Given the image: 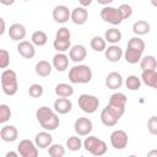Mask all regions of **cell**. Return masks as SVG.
I'll list each match as a JSON object with an SVG mask.
<instances>
[{
    "label": "cell",
    "mask_w": 157,
    "mask_h": 157,
    "mask_svg": "<svg viewBox=\"0 0 157 157\" xmlns=\"http://www.w3.org/2000/svg\"><path fill=\"white\" fill-rule=\"evenodd\" d=\"M36 118H37L39 125L44 130H48V131H53V130L58 129L60 125L58 113L47 105H42L36 110Z\"/></svg>",
    "instance_id": "obj_1"
},
{
    "label": "cell",
    "mask_w": 157,
    "mask_h": 157,
    "mask_svg": "<svg viewBox=\"0 0 157 157\" xmlns=\"http://www.w3.org/2000/svg\"><path fill=\"white\" fill-rule=\"evenodd\" d=\"M92 76L93 74L91 67L85 64L75 65L69 70V80L71 83H88L92 80Z\"/></svg>",
    "instance_id": "obj_2"
},
{
    "label": "cell",
    "mask_w": 157,
    "mask_h": 157,
    "mask_svg": "<svg viewBox=\"0 0 157 157\" xmlns=\"http://www.w3.org/2000/svg\"><path fill=\"white\" fill-rule=\"evenodd\" d=\"M1 90L6 96H15L18 90L17 75L12 69H5L0 76Z\"/></svg>",
    "instance_id": "obj_3"
},
{
    "label": "cell",
    "mask_w": 157,
    "mask_h": 157,
    "mask_svg": "<svg viewBox=\"0 0 157 157\" xmlns=\"http://www.w3.org/2000/svg\"><path fill=\"white\" fill-rule=\"evenodd\" d=\"M83 147L88 153L93 156H103L108 150L107 144L102 139H98L97 136L92 135H87V137L83 141Z\"/></svg>",
    "instance_id": "obj_4"
},
{
    "label": "cell",
    "mask_w": 157,
    "mask_h": 157,
    "mask_svg": "<svg viewBox=\"0 0 157 157\" xmlns=\"http://www.w3.org/2000/svg\"><path fill=\"white\" fill-rule=\"evenodd\" d=\"M77 104H78V107H80V109L82 112H85L87 114H92L98 109L99 99L93 94L82 93L77 98Z\"/></svg>",
    "instance_id": "obj_5"
},
{
    "label": "cell",
    "mask_w": 157,
    "mask_h": 157,
    "mask_svg": "<svg viewBox=\"0 0 157 157\" xmlns=\"http://www.w3.org/2000/svg\"><path fill=\"white\" fill-rule=\"evenodd\" d=\"M101 18L104 21V22H108L113 26H117V25H120L124 18H123V15L119 10V7H113V6H104L102 10H101Z\"/></svg>",
    "instance_id": "obj_6"
},
{
    "label": "cell",
    "mask_w": 157,
    "mask_h": 157,
    "mask_svg": "<svg viewBox=\"0 0 157 157\" xmlns=\"http://www.w3.org/2000/svg\"><path fill=\"white\" fill-rule=\"evenodd\" d=\"M121 117L123 115H120L115 109H113L108 104L101 112V121L104 126H114Z\"/></svg>",
    "instance_id": "obj_7"
},
{
    "label": "cell",
    "mask_w": 157,
    "mask_h": 157,
    "mask_svg": "<svg viewBox=\"0 0 157 157\" xmlns=\"http://www.w3.org/2000/svg\"><path fill=\"white\" fill-rule=\"evenodd\" d=\"M109 140H110V145H112L113 148H115V150H124L128 146L129 136H128L126 131H124L121 129H118V130H114L110 134Z\"/></svg>",
    "instance_id": "obj_8"
},
{
    "label": "cell",
    "mask_w": 157,
    "mask_h": 157,
    "mask_svg": "<svg viewBox=\"0 0 157 157\" xmlns=\"http://www.w3.org/2000/svg\"><path fill=\"white\" fill-rule=\"evenodd\" d=\"M17 151L21 157H37L38 156V146L34 141L28 139H23L17 145Z\"/></svg>",
    "instance_id": "obj_9"
},
{
    "label": "cell",
    "mask_w": 157,
    "mask_h": 157,
    "mask_svg": "<svg viewBox=\"0 0 157 157\" xmlns=\"http://www.w3.org/2000/svg\"><path fill=\"white\" fill-rule=\"evenodd\" d=\"M92 129H93V124H92L91 119L85 118V117H80V118H77L75 120L74 130H75V132L78 136H87V135H90Z\"/></svg>",
    "instance_id": "obj_10"
},
{
    "label": "cell",
    "mask_w": 157,
    "mask_h": 157,
    "mask_svg": "<svg viewBox=\"0 0 157 157\" xmlns=\"http://www.w3.org/2000/svg\"><path fill=\"white\" fill-rule=\"evenodd\" d=\"M126 102H128V98H126V96H125L123 92H114V93L109 97L108 105H110L112 108H114L115 110H118L121 115H124Z\"/></svg>",
    "instance_id": "obj_11"
},
{
    "label": "cell",
    "mask_w": 157,
    "mask_h": 157,
    "mask_svg": "<svg viewBox=\"0 0 157 157\" xmlns=\"http://www.w3.org/2000/svg\"><path fill=\"white\" fill-rule=\"evenodd\" d=\"M52 16L56 23L64 25L69 20H71V11L65 5H56L52 11Z\"/></svg>",
    "instance_id": "obj_12"
},
{
    "label": "cell",
    "mask_w": 157,
    "mask_h": 157,
    "mask_svg": "<svg viewBox=\"0 0 157 157\" xmlns=\"http://www.w3.org/2000/svg\"><path fill=\"white\" fill-rule=\"evenodd\" d=\"M36 45L28 40H21L17 44V53L25 59H32L36 55Z\"/></svg>",
    "instance_id": "obj_13"
},
{
    "label": "cell",
    "mask_w": 157,
    "mask_h": 157,
    "mask_svg": "<svg viewBox=\"0 0 157 157\" xmlns=\"http://www.w3.org/2000/svg\"><path fill=\"white\" fill-rule=\"evenodd\" d=\"M9 37L15 40V42H21L26 38V34H27V31H26V27L22 25V23H12L9 29Z\"/></svg>",
    "instance_id": "obj_14"
},
{
    "label": "cell",
    "mask_w": 157,
    "mask_h": 157,
    "mask_svg": "<svg viewBox=\"0 0 157 157\" xmlns=\"http://www.w3.org/2000/svg\"><path fill=\"white\" fill-rule=\"evenodd\" d=\"M87 56V49L82 44H75L69 50V58L74 63H82Z\"/></svg>",
    "instance_id": "obj_15"
},
{
    "label": "cell",
    "mask_w": 157,
    "mask_h": 157,
    "mask_svg": "<svg viewBox=\"0 0 157 157\" xmlns=\"http://www.w3.org/2000/svg\"><path fill=\"white\" fill-rule=\"evenodd\" d=\"M123 55H124L123 49L117 44H110L104 50V56L110 63H118L123 58Z\"/></svg>",
    "instance_id": "obj_16"
},
{
    "label": "cell",
    "mask_w": 157,
    "mask_h": 157,
    "mask_svg": "<svg viewBox=\"0 0 157 157\" xmlns=\"http://www.w3.org/2000/svg\"><path fill=\"white\" fill-rule=\"evenodd\" d=\"M18 137V130L15 125H4L0 130V139L4 142H13Z\"/></svg>",
    "instance_id": "obj_17"
},
{
    "label": "cell",
    "mask_w": 157,
    "mask_h": 157,
    "mask_svg": "<svg viewBox=\"0 0 157 157\" xmlns=\"http://www.w3.org/2000/svg\"><path fill=\"white\" fill-rule=\"evenodd\" d=\"M88 20V11L83 6H77L71 10V21L75 25H85Z\"/></svg>",
    "instance_id": "obj_18"
},
{
    "label": "cell",
    "mask_w": 157,
    "mask_h": 157,
    "mask_svg": "<svg viewBox=\"0 0 157 157\" xmlns=\"http://www.w3.org/2000/svg\"><path fill=\"white\" fill-rule=\"evenodd\" d=\"M123 83H124V78L121 74H119L118 71H112L105 77V86L109 90H118L123 86Z\"/></svg>",
    "instance_id": "obj_19"
},
{
    "label": "cell",
    "mask_w": 157,
    "mask_h": 157,
    "mask_svg": "<svg viewBox=\"0 0 157 157\" xmlns=\"http://www.w3.org/2000/svg\"><path fill=\"white\" fill-rule=\"evenodd\" d=\"M69 59L70 58L65 53H56L52 60L53 67L59 72H64L69 67Z\"/></svg>",
    "instance_id": "obj_20"
},
{
    "label": "cell",
    "mask_w": 157,
    "mask_h": 157,
    "mask_svg": "<svg viewBox=\"0 0 157 157\" xmlns=\"http://www.w3.org/2000/svg\"><path fill=\"white\" fill-rule=\"evenodd\" d=\"M53 108L58 114H67L72 109V102L69 98L59 97L54 101Z\"/></svg>",
    "instance_id": "obj_21"
},
{
    "label": "cell",
    "mask_w": 157,
    "mask_h": 157,
    "mask_svg": "<svg viewBox=\"0 0 157 157\" xmlns=\"http://www.w3.org/2000/svg\"><path fill=\"white\" fill-rule=\"evenodd\" d=\"M34 142L38 146V148H48L53 144V136L48 130H44L36 135Z\"/></svg>",
    "instance_id": "obj_22"
},
{
    "label": "cell",
    "mask_w": 157,
    "mask_h": 157,
    "mask_svg": "<svg viewBox=\"0 0 157 157\" xmlns=\"http://www.w3.org/2000/svg\"><path fill=\"white\" fill-rule=\"evenodd\" d=\"M36 74L40 77H47L52 74V70H53V64H50L49 61L47 60H39L37 64H36Z\"/></svg>",
    "instance_id": "obj_23"
},
{
    "label": "cell",
    "mask_w": 157,
    "mask_h": 157,
    "mask_svg": "<svg viewBox=\"0 0 157 157\" xmlns=\"http://www.w3.org/2000/svg\"><path fill=\"white\" fill-rule=\"evenodd\" d=\"M141 81L152 88H156L157 85V71L156 70H145L141 72Z\"/></svg>",
    "instance_id": "obj_24"
},
{
    "label": "cell",
    "mask_w": 157,
    "mask_h": 157,
    "mask_svg": "<svg viewBox=\"0 0 157 157\" xmlns=\"http://www.w3.org/2000/svg\"><path fill=\"white\" fill-rule=\"evenodd\" d=\"M151 29V26L147 21L145 20H137L132 23V32L136 34V36H145L150 32Z\"/></svg>",
    "instance_id": "obj_25"
},
{
    "label": "cell",
    "mask_w": 157,
    "mask_h": 157,
    "mask_svg": "<svg viewBox=\"0 0 157 157\" xmlns=\"http://www.w3.org/2000/svg\"><path fill=\"white\" fill-rule=\"evenodd\" d=\"M121 32L120 29L115 28V27H112V28H108L105 32H104V39L107 40V43H110V44H117L118 42L121 40Z\"/></svg>",
    "instance_id": "obj_26"
},
{
    "label": "cell",
    "mask_w": 157,
    "mask_h": 157,
    "mask_svg": "<svg viewBox=\"0 0 157 157\" xmlns=\"http://www.w3.org/2000/svg\"><path fill=\"white\" fill-rule=\"evenodd\" d=\"M55 94L58 97H65V98H69L74 94V87L69 83H65V82H61V83H58L55 86V90H54Z\"/></svg>",
    "instance_id": "obj_27"
},
{
    "label": "cell",
    "mask_w": 157,
    "mask_h": 157,
    "mask_svg": "<svg viewBox=\"0 0 157 157\" xmlns=\"http://www.w3.org/2000/svg\"><path fill=\"white\" fill-rule=\"evenodd\" d=\"M140 67L142 71L145 70H156L157 69V59L153 55H145L140 60Z\"/></svg>",
    "instance_id": "obj_28"
},
{
    "label": "cell",
    "mask_w": 157,
    "mask_h": 157,
    "mask_svg": "<svg viewBox=\"0 0 157 157\" xmlns=\"http://www.w3.org/2000/svg\"><path fill=\"white\" fill-rule=\"evenodd\" d=\"M141 58H142V53L126 47V49L124 52V59H125L126 63H129V64H137V63H140Z\"/></svg>",
    "instance_id": "obj_29"
},
{
    "label": "cell",
    "mask_w": 157,
    "mask_h": 157,
    "mask_svg": "<svg viewBox=\"0 0 157 157\" xmlns=\"http://www.w3.org/2000/svg\"><path fill=\"white\" fill-rule=\"evenodd\" d=\"M31 42L37 47H43L48 42V36L44 31H34L31 36Z\"/></svg>",
    "instance_id": "obj_30"
},
{
    "label": "cell",
    "mask_w": 157,
    "mask_h": 157,
    "mask_svg": "<svg viewBox=\"0 0 157 157\" xmlns=\"http://www.w3.org/2000/svg\"><path fill=\"white\" fill-rule=\"evenodd\" d=\"M66 147L70 151L76 152V151H80L83 147V142H82L81 137H78V135H72L66 140Z\"/></svg>",
    "instance_id": "obj_31"
},
{
    "label": "cell",
    "mask_w": 157,
    "mask_h": 157,
    "mask_svg": "<svg viewBox=\"0 0 157 157\" xmlns=\"http://www.w3.org/2000/svg\"><path fill=\"white\" fill-rule=\"evenodd\" d=\"M90 45L91 48L94 50V52H104L105 48H107V40L104 39V37H101V36H94L91 42H90Z\"/></svg>",
    "instance_id": "obj_32"
},
{
    "label": "cell",
    "mask_w": 157,
    "mask_h": 157,
    "mask_svg": "<svg viewBox=\"0 0 157 157\" xmlns=\"http://www.w3.org/2000/svg\"><path fill=\"white\" fill-rule=\"evenodd\" d=\"M53 47L58 53H65L70 50L71 48V40L70 39H58L55 38L53 42Z\"/></svg>",
    "instance_id": "obj_33"
},
{
    "label": "cell",
    "mask_w": 157,
    "mask_h": 157,
    "mask_svg": "<svg viewBox=\"0 0 157 157\" xmlns=\"http://www.w3.org/2000/svg\"><path fill=\"white\" fill-rule=\"evenodd\" d=\"M125 86L130 91H137L141 87V78L136 75H129L125 78Z\"/></svg>",
    "instance_id": "obj_34"
},
{
    "label": "cell",
    "mask_w": 157,
    "mask_h": 157,
    "mask_svg": "<svg viewBox=\"0 0 157 157\" xmlns=\"http://www.w3.org/2000/svg\"><path fill=\"white\" fill-rule=\"evenodd\" d=\"M48 155L50 157H63L65 155V147L60 144H52L48 147Z\"/></svg>",
    "instance_id": "obj_35"
},
{
    "label": "cell",
    "mask_w": 157,
    "mask_h": 157,
    "mask_svg": "<svg viewBox=\"0 0 157 157\" xmlns=\"http://www.w3.org/2000/svg\"><path fill=\"white\" fill-rule=\"evenodd\" d=\"M11 114H12V112L7 104H5V103L0 104V123L1 124H5L7 120H10Z\"/></svg>",
    "instance_id": "obj_36"
},
{
    "label": "cell",
    "mask_w": 157,
    "mask_h": 157,
    "mask_svg": "<svg viewBox=\"0 0 157 157\" xmlns=\"http://www.w3.org/2000/svg\"><path fill=\"white\" fill-rule=\"evenodd\" d=\"M43 86L39 85V83H32L28 88V94L32 97V98H39L43 96Z\"/></svg>",
    "instance_id": "obj_37"
},
{
    "label": "cell",
    "mask_w": 157,
    "mask_h": 157,
    "mask_svg": "<svg viewBox=\"0 0 157 157\" xmlns=\"http://www.w3.org/2000/svg\"><path fill=\"white\" fill-rule=\"evenodd\" d=\"M10 65V53L6 49H0V67L6 69Z\"/></svg>",
    "instance_id": "obj_38"
},
{
    "label": "cell",
    "mask_w": 157,
    "mask_h": 157,
    "mask_svg": "<svg viewBox=\"0 0 157 157\" xmlns=\"http://www.w3.org/2000/svg\"><path fill=\"white\" fill-rule=\"evenodd\" d=\"M147 130L151 135H157V117L152 115L147 121Z\"/></svg>",
    "instance_id": "obj_39"
},
{
    "label": "cell",
    "mask_w": 157,
    "mask_h": 157,
    "mask_svg": "<svg viewBox=\"0 0 157 157\" xmlns=\"http://www.w3.org/2000/svg\"><path fill=\"white\" fill-rule=\"evenodd\" d=\"M119 10H120L124 20H128V18H130L132 16V7L129 4H121L119 6Z\"/></svg>",
    "instance_id": "obj_40"
},
{
    "label": "cell",
    "mask_w": 157,
    "mask_h": 157,
    "mask_svg": "<svg viewBox=\"0 0 157 157\" xmlns=\"http://www.w3.org/2000/svg\"><path fill=\"white\" fill-rule=\"evenodd\" d=\"M55 38H58V39H70L71 38L70 29L67 27H60L55 33Z\"/></svg>",
    "instance_id": "obj_41"
},
{
    "label": "cell",
    "mask_w": 157,
    "mask_h": 157,
    "mask_svg": "<svg viewBox=\"0 0 157 157\" xmlns=\"http://www.w3.org/2000/svg\"><path fill=\"white\" fill-rule=\"evenodd\" d=\"M78 1V4H80V6H83V7H87V6H90L91 4H92V1L93 0H77Z\"/></svg>",
    "instance_id": "obj_42"
},
{
    "label": "cell",
    "mask_w": 157,
    "mask_h": 157,
    "mask_svg": "<svg viewBox=\"0 0 157 157\" xmlns=\"http://www.w3.org/2000/svg\"><path fill=\"white\" fill-rule=\"evenodd\" d=\"M113 1H114V0H97V2H98V4H101V5H103V6L110 5Z\"/></svg>",
    "instance_id": "obj_43"
},
{
    "label": "cell",
    "mask_w": 157,
    "mask_h": 157,
    "mask_svg": "<svg viewBox=\"0 0 157 157\" xmlns=\"http://www.w3.org/2000/svg\"><path fill=\"white\" fill-rule=\"evenodd\" d=\"M0 22H1V29H0V34L2 36V34L5 33V29H6V27H5V20L1 17V18H0Z\"/></svg>",
    "instance_id": "obj_44"
},
{
    "label": "cell",
    "mask_w": 157,
    "mask_h": 157,
    "mask_svg": "<svg viewBox=\"0 0 157 157\" xmlns=\"http://www.w3.org/2000/svg\"><path fill=\"white\" fill-rule=\"evenodd\" d=\"M15 1H16V0H0V2H1L4 6H10V5H12Z\"/></svg>",
    "instance_id": "obj_45"
},
{
    "label": "cell",
    "mask_w": 157,
    "mask_h": 157,
    "mask_svg": "<svg viewBox=\"0 0 157 157\" xmlns=\"http://www.w3.org/2000/svg\"><path fill=\"white\" fill-rule=\"evenodd\" d=\"M18 157L20 156V153H18V151L17 152H13V151H10V152H7L6 155H5V157Z\"/></svg>",
    "instance_id": "obj_46"
},
{
    "label": "cell",
    "mask_w": 157,
    "mask_h": 157,
    "mask_svg": "<svg viewBox=\"0 0 157 157\" xmlns=\"http://www.w3.org/2000/svg\"><path fill=\"white\" fill-rule=\"evenodd\" d=\"M147 156L148 157H157V150H151L147 152Z\"/></svg>",
    "instance_id": "obj_47"
},
{
    "label": "cell",
    "mask_w": 157,
    "mask_h": 157,
    "mask_svg": "<svg viewBox=\"0 0 157 157\" xmlns=\"http://www.w3.org/2000/svg\"><path fill=\"white\" fill-rule=\"evenodd\" d=\"M150 2H151V5H152V6L157 7V0H150Z\"/></svg>",
    "instance_id": "obj_48"
},
{
    "label": "cell",
    "mask_w": 157,
    "mask_h": 157,
    "mask_svg": "<svg viewBox=\"0 0 157 157\" xmlns=\"http://www.w3.org/2000/svg\"><path fill=\"white\" fill-rule=\"evenodd\" d=\"M22 1H29V0H22Z\"/></svg>",
    "instance_id": "obj_49"
},
{
    "label": "cell",
    "mask_w": 157,
    "mask_h": 157,
    "mask_svg": "<svg viewBox=\"0 0 157 157\" xmlns=\"http://www.w3.org/2000/svg\"><path fill=\"white\" fill-rule=\"evenodd\" d=\"M155 90H157V85H156V88H155Z\"/></svg>",
    "instance_id": "obj_50"
}]
</instances>
